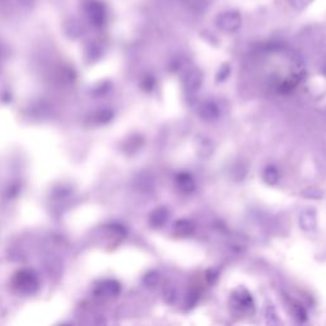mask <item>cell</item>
Returning <instances> with one entry per match:
<instances>
[{"label":"cell","mask_w":326,"mask_h":326,"mask_svg":"<svg viewBox=\"0 0 326 326\" xmlns=\"http://www.w3.org/2000/svg\"><path fill=\"white\" fill-rule=\"evenodd\" d=\"M242 24V17L238 10L230 9L224 10V12L219 13L215 18V26L219 28L220 31L227 33H235L237 32Z\"/></svg>","instance_id":"6da1fadb"},{"label":"cell","mask_w":326,"mask_h":326,"mask_svg":"<svg viewBox=\"0 0 326 326\" xmlns=\"http://www.w3.org/2000/svg\"><path fill=\"white\" fill-rule=\"evenodd\" d=\"M84 10H86L87 18L94 27H102L106 23V7L99 0H87L84 4Z\"/></svg>","instance_id":"7a4b0ae2"},{"label":"cell","mask_w":326,"mask_h":326,"mask_svg":"<svg viewBox=\"0 0 326 326\" xmlns=\"http://www.w3.org/2000/svg\"><path fill=\"white\" fill-rule=\"evenodd\" d=\"M232 304L238 310H250L254 307V299L245 288H238L233 292Z\"/></svg>","instance_id":"3957f363"},{"label":"cell","mask_w":326,"mask_h":326,"mask_svg":"<svg viewBox=\"0 0 326 326\" xmlns=\"http://www.w3.org/2000/svg\"><path fill=\"white\" fill-rule=\"evenodd\" d=\"M219 107L217 104H214L213 101H207L205 104H203L200 106L199 115L203 120L205 121H215V120L219 117Z\"/></svg>","instance_id":"277c9868"},{"label":"cell","mask_w":326,"mask_h":326,"mask_svg":"<svg viewBox=\"0 0 326 326\" xmlns=\"http://www.w3.org/2000/svg\"><path fill=\"white\" fill-rule=\"evenodd\" d=\"M176 184L177 187L185 194H191L195 190L194 177L189 172H180L176 174Z\"/></svg>","instance_id":"5b68a950"},{"label":"cell","mask_w":326,"mask_h":326,"mask_svg":"<svg viewBox=\"0 0 326 326\" xmlns=\"http://www.w3.org/2000/svg\"><path fill=\"white\" fill-rule=\"evenodd\" d=\"M203 83V76L199 70H191L185 76L184 86L187 92H195L200 88Z\"/></svg>","instance_id":"8992f818"},{"label":"cell","mask_w":326,"mask_h":326,"mask_svg":"<svg viewBox=\"0 0 326 326\" xmlns=\"http://www.w3.org/2000/svg\"><path fill=\"white\" fill-rule=\"evenodd\" d=\"M299 225H301L302 230L307 231H314L316 228V214H315V210H305L299 215Z\"/></svg>","instance_id":"52a82bcc"},{"label":"cell","mask_w":326,"mask_h":326,"mask_svg":"<svg viewBox=\"0 0 326 326\" xmlns=\"http://www.w3.org/2000/svg\"><path fill=\"white\" fill-rule=\"evenodd\" d=\"M195 230V225L191 220L189 219H180L174 222L173 224V232L174 235L180 236V237H187V236L192 235Z\"/></svg>","instance_id":"ba28073f"},{"label":"cell","mask_w":326,"mask_h":326,"mask_svg":"<svg viewBox=\"0 0 326 326\" xmlns=\"http://www.w3.org/2000/svg\"><path fill=\"white\" fill-rule=\"evenodd\" d=\"M167 219H168V210L166 208H158V209L153 210L152 214L149 217V223L152 227L160 228L163 224H166Z\"/></svg>","instance_id":"9c48e42d"},{"label":"cell","mask_w":326,"mask_h":326,"mask_svg":"<svg viewBox=\"0 0 326 326\" xmlns=\"http://www.w3.org/2000/svg\"><path fill=\"white\" fill-rule=\"evenodd\" d=\"M299 81H301L299 74H293V76L284 79V81L279 84V92H282V93H289V92L293 91V89L296 88V86L298 84Z\"/></svg>","instance_id":"30bf717a"},{"label":"cell","mask_w":326,"mask_h":326,"mask_svg":"<svg viewBox=\"0 0 326 326\" xmlns=\"http://www.w3.org/2000/svg\"><path fill=\"white\" fill-rule=\"evenodd\" d=\"M264 181L269 185H275L279 181V171L275 166H266L264 169Z\"/></svg>","instance_id":"8fae6325"},{"label":"cell","mask_w":326,"mask_h":326,"mask_svg":"<svg viewBox=\"0 0 326 326\" xmlns=\"http://www.w3.org/2000/svg\"><path fill=\"white\" fill-rule=\"evenodd\" d=\"M289 5L296 10H305L314 3V0H288Z\"/></svg>","instance_id":"7c38bea8"},{"label":"cell","mask_w":326,"mask_h":326,"mask_svg":"<svg viewBox=\"0 0 326 326\" xmlns=\"http://www.w3.org/2000/svg\"><path fill=\"white\" fill-rule=\"evenodd\" d=\"M293 311H294V316H296V319L298 320L299 322L306 321V320H307V312H306V310L304 309V307L299 306V305H294Z\"/></svg>","instance_id":"4fadbf2b"},{"label":"cell","mask_w":326,"mask_h":326,"mask_svg":"<svg viewBox=\"0 0 326 326\" xmlns=\"http://www.w3.org/2000/svg\"><path fill=\"white\" fill-rule=\"evenodd\" d=\"M158 281H160V274H158L157 271H149V273L144 277V283L149 287L156 286V284L158 283Z\"/></svg>","instance_id":"5bb4252c"},{"label":"cell","mask_w":326,"mask_h":326,"mask_svg":"<svg viewBox=\"0 0 326 326\" xmlns=\"http://www.w3.org/2000/svg\"><path fill=\"white\" fill-rule=\"evenodd\" d=\"M230 74H231V66L228 65V64H224V65H222V68L218 70L217 82H224L225 79L230 77Z\"/></svg>","instance_id":"9a60e30c"},{"label":"cell","mask_w":326,"mask_h":326,"mask_svg":"<svg viewBox=\"0 0 326 326\" xmlns=\"http://www.w3.org/2000/svg\"><path fill=\"white\" fill-rule=\"evenodd\" d=\"M164 298L168 304H173L177 298V292L176 289L172 288V287H167L166 291H164Z\"/></svg>","instance_id":"2e32d148"},{"label":"cell","mask_w":326,"mask_h":326,"mask_svg":"<svg viewBox=\"0 0 326 326\" xmlns=\"http://www.w3.org/2000/svg\"><path fill=\"white\" fill-rule=\"evenodd\" d=\"M197 301H199V293L197 292H190L186 297V306L191 309L197 304Z\"/></svg>","instance_id":"e0dca14e"},{"label":"cell","mask_w":326,"mask_h":326,"mask_svg":"<svg viewBox=\"0 0 326 326\" xmlns=\"http://www.w3.org/2000/svg\"><path fill=\"white\" fill-rule=\"evenodd\" d=\"M266 320H268V324H278V319H277L274 307L268 306V309H266Z\"/></svg>","instance_id":"ac0fdd59"},{"label":"cell","mask_w":326,"mask_h":326,"mask_svg":"<svg viewBox=\"0 0 326 326\" xmlns=\"http://www.w3.org/2000/svg\"><path fill=\"white\" fill-rule=\"evenodd\" d=\"M218 277H219V271L217 269H209L207 271V281L208 283L210 284H214L215 282L218 281Z\"/></svg>","instance_id":"d6986e66"},{"label":"cell","mask_w":326,"mask_h":326,"mask_svg":"<svg viewBox=\"0 0 326 326\" xmlns=\"http://www.w3.org/2000/svg\"><path fill=\"white\" fill-rule=\"evenodd\" d=\"M155 83H156L155 78H152V77H147V78L144 79V82H143V87H144L147 91H151V89L155 87Z\"/></svg>","instance_id":"ffe728a7"}]
</instances>
